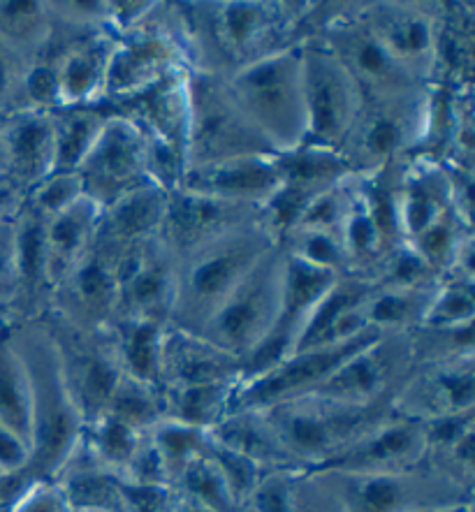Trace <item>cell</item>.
<instances>
[{"label":"cell","mask_w":475,"mask_h":512,"mask_svg":"<svg viewBox=\"0 0 475 512\" xmlns=\"http://www.w3.org/2000/svg\"><path fill=\"white\" fill-rule=\"evenodd\" d=\"M12 343L24 362L31 394V462L35 480L54 482L75 452L84 420L65 385L54 341L42 318L10 323Z\"/></svg>","instance_id":"cell-1"},{"label":"cell","mask_w":475,"mask_h":512,"mask_svg":"<svg viewBox=\"0 0 475 512\" xmlns=\"http://www.w3.org/2000/svg\"><path fill=\"white\" fill-rule=\"evenodd\" d=\"M274 246L279 241L262 218L179 255L170 327L188 334L200 332Z\"/></svg>","instance_id":"cell-2"},{"label":"cell","mask_w":475,"mask_h":512,"mask_svg":"<svg viewBox=\"0 0 475 512\" xmlns=\"http://www.w3.org/2000/svg\"><path fill=\"white\" fill-rule=\"evenodd\" d=\"M283 445L290 462L304 471L334 462L350 445L390 418L392 401L371 406H348L323 397H299L260 411Z\"/></svg>","instance_id":"cell-3"},{"label":"cell","mask_w":475,"mask_h":512,"mask_svg":"<svg viewBox=\"0 0 475 512\" xmlns=\"http://www.w3.org/2000/svg\"><path fill=\"white\" fill-rule=\"evenodd\" d=\"M221 77L232 100L276 153L290 151L304 142L302 42L255 58Z\"/></svg>","instance_id":"cell-4"},{"label":"cell","mask_w":475,"mask_h":512,"mask_svg":"<svg viewBox=\"0 0 475 512\" xmlns=\"http://www.w3.org/2000/svg\"><path fill=\"white\" fill-rule=\"evenodd\" d=\"M427 102L429 84L364 98L339 149L353 174L376 172L413 158L425 133Z\"/></svg>","instance_id":"cell-5"},{"label":"cell","mask_w":475,"mask_h":512,"mask_svg":"<svg viewBox=\"0 0 475 512\" xmlns=\"http://www.w3.org/2000/svg\"><path fill=\"white\" fill-rule=\"evenodd\" d=\"M188 102V170L276 153L232 100L221 75L188 70Z\"/></svg>","instance_id":"cell-6"},{"label":"cell","mask_w":475,"mask_h":512,"mask_svg":"<svg viewBox=\"0 0 475 512\" xmlns=\"http://www.w3.org/2000/svg\"><path fill=\"white\" fill-rule=\"evenodd\" d=\"M281 299L283 248L274 246L195 336L237 357L244 367L272 332L281 311Z\"/></svg>","instance_id":"cell-7"},{"label":"cell","mask_w":475,"mask_h":512,"mask_svg":"<svg viewBox=\"0 0 475 512\" xmlns=\"http://www.w3.org/2000/svg\"><path fill=\"white\" fill-rule=\"evenodd\" d=\"M40 318L54 341L65 385L84 424L98 420L126 376L109 332L70 325L51 311Z\"/></svg>","instance_id":"cell-8"},{"label":"cell","mask_w":475,"mask_h":512,"mask_svg":"<svg viewBox=\"0 0 475 512\" xmlns=\"http://www.w3.org/2000/svg\"><path fill=\"white\" fill-rule=\"evenodd\" d=\"M330 487L341 512H413L420 508L473 503V492L429 466L392 475L313 471Z\"/></svg>","instance_id":"cell-9"},{"label":"cell","mask_w":475,"mask_h":512,"mask_svg":"<svg viewBox=\"0 0 475 512\" xmlns=\"http://www.w3.org/2000/svg\"><path fill=\"white\" fill-rule=\"evenodd\" d=\"M306 135L302 144L339 151L362 107V91L318 38L302 40Z\"/></svg>","instance_id":"cell-10"},{"label":"cell","mask_w":475,"mask_h":512,"mask_svg":"<svg viewBox=\"0 0 475 512\" xmlns=\"http://www.w3.org/2000/svg\"><path fill=\"white\" fill-rule=\"evenodd\" d=\"M418 367L411 332L380 334L376 341L341 364L313 397L348 406H371L392 401L399 387ZM309 397V394H306Z\"/></svg>","instance_id":"cell-11"},{"label":"cell","mask_w":475,"mask_h":512,"mask_svg":"<svg viewBox=\"0 0 475 512\" xmlns=\"http://www.w3.org/2000/svg\"><path fill=\"white\" fill-rule=\"evenodd\" d=\"M380 334L383 332L369 329V332L355 336L350 341L336 343V346L297 350V353L288 355L279 364H274L272 369L241 380L232 408L262 411V408L313 394L343 362L350 360L357 350L369 346L371 341H376Z\"/></svg>","instance_id":"cell-12"},{"label":"cell","mask_w":475,"mask_h":512,"mask_svg":"<svg viewBox=\"0 0 475 512\" xmlns=\"http://www.w3.org/2000/svg\"><path fill=\"white\" fill-rule=\"evenodd\" d=\"M105 246L112 251L114 276L119 285L116 318H149L170 325L177 288V258L170 248L160 237L140 244Z\"/></svg>","instance_id":"cell-13"},{"label":"cell","mask_w":475,"mask_h":512,"mask_svg":"<svg viewBox=\"0 0 475 512\" xmlns=\"http://www.w3.org/2000/svg\"><path fill=\"white\" fill-rule=\"evenodd\" d=\"M77 172L84 181V195L100 209L109 207L130 190L149 184L140 126L114 112Z\"/></svg>","instance_id":"cell-14"},{"label":"cell","mask_w":475,"mask_h":512,"mask_svg":"<svg viewBox=\"0 0 475 512\" xmlns=\"http://www.w3.org/2000/svg\"><path fill=\"white\" fill-rule=\"evenodd\" d=\"M181 68H188L184 51L167 28L163 3H158L142 28L116 42L105 102L126 100Z\"/></svg>","instance_id":"cell-15"},{"label":"cell","mask_w":475,"mask_h":512,"mask_svg":"<svg viewBox=\"0 0 475 512\" xmlns=\"http://www.w3.org/2000/svg\"><path fill=\"white\" fill-rule=\"evenodd\" d=\"M364 19L390 56L418 84H434L436 3H362Z\"/></svg>","instance_id":"cell-16"},{"label":"cell","mask_w":475,"mask_h":512,"mask_svg":"<svg viewBox=\"0 0 475 512\" xmlns=\"http://www.w3.org/2000/svg\"><path fill=\"white\" fill-rule=\"evenodd\" d=\"M47 311L82 329H107L114 323L119 311V285L109 246L98 239L93 241L84 258L51 292Z\"/></svg>","instance_id":"cell-17"},{"label":"cell","mask_w":475,"mask_h":512,"mask_svg":"<svg viewBox=\"0 0 475 512\" xmlns=\"http://www.w3.org/2000/svg\"><path fill=\"white\" fill-rule=\"evenodd\" d=\"M392 408L420 422L475 411V355L415 367L394 394Z\"/></svg>","instance_id":"cell-18"},{"label":"cell","mask_w":475,"mask_h":512,"mask_svg":"<svg viewBox=\"0 0 475 512\" xmlns=\"http://www.w3.org/2000/svg\"><path fill=\"white\" fill-rule=\"evenodd\" d=\"M427 462L425 422L392 413L360 441L318 471L355 475H392L422 468Z\"/></svg>","instance_id":"cell-19"},{"label":"cell","mask_w":475,"mask_h":512,"mask_svg":"<svg viewBox=\"0 0 475 512\" xmlns=\"http://www.w3.org/2000/svg\"><path fill=\"white\" fill-rule=\"evenodd\" d=\"M265 218L260 207H248L218 197L174 190L167 195V211L160 241L170 248L174 258L184 255L207 241L223 237L232 230L246 228Z\"/></svg>","instance_id":"cell-20"},{"label":"cell","mask_w":475,"mask_h":512,"mask_svg":"<svg viewBox=\"0 0 475 512\" xmlns=\"http://www.w3.org/2000/svg\"><path fill=\"white\" fill-rule=\"evenodd\" d=\"M116 114L135 121L144 135L156 137L186 153L190 133V102H188V68H181L158 84L149 86L126 100L109 102Z\"/></svg>","instance_id":"cell-21"},{"label":"cell","mask_w":475,"mask_h":512,"mask_svg":"<svg viewBox=\"0 0 475 512\" xmlns=\"http://www.w3.org/2000/svg\"><path fill=\"white\" fill-rule=\"evenodd\" d=\"M0 133H3L5 174L26 193L54 172L56 144L51 112L17 109L0 116Z\"/></svg>","instance_id":"cell-22"},{"label":"cell","mask_w":475,"mask_h":512,"mask_svg":"<svg viewBox=\"0 0 475 512\" xmlns=\"http://www.w3.org/2000/svg\"><path fill=\"white\" fill-rule=\"evenodd\" d=\"M14 265H17V295L7 323L45 316L51 299L47 218L26 204L14 218Z\"/></svg>","instance_id":"cell-23"},{"label":"cell","mask_w":475,"mask_h":512,"mask_svg":"<svg viewBox=\"0 0 475 512\" xmlns=\"http://www.w3.org/2000/svg\"><path fill=\"white\" fill-rule=\"evenodd\" d=\"M181 188L262 209L281 188V177L274 156H251L188 170Z\"/></svg>","instance_id":"cell-24"},{"label":"cell","mask_w":475,"mask_h":512,"mask_svg":"<svg viewBox=\"0 0 475 512\" xmlns=\"http://www.w3.org/2000/svg\"><path fill=\"white\" fill-rule=\"evenodd\" d=\"M397 200L401 237L411 241L452 211V190L445 165L418 156L404 160L399 165Z\"/></svg>","instance_id":"cell-25"},{"label":"cell","mask_w":475,"mask_h":512,"mask_svg":"<svg viewBox=\"0 0 475 512\" xmlns=\"http://www.w3.org/2000/svg\"><path fill=\"white\" fill-rule=\"evenodd\" d=\"M119 38L109 31L70 42L56 56L61 107H82L105 102L109 65Z\"/></svg>","instance_id":"cell-26"},{"label":"cell","mask_w":475,"mask_h":512,"mask_svg":"<svg viewBox=\"0 0 475 512\" xmlns=\"http://www.w3.org/2000/svg\"><path fill=\"white\" fill-rule=\"evenodd\" d=\"M369 290L371 283L360 279V276H339L330 292L311 311L292 353L309 348L336 346V343L350 341L355 336L369 332L362 316V302Z\"/></svg>","instance_id":"cell-27"},{"label":"cell","mask_w":475,"mask_h":512,"mask_svg":"<svg viewBox=\"0 0 475 512\" xmlns=\"http://www.w3.org/2000/svg\"><path fill=\"white\" fill-rule=\"evenodd\" d=\"M241 378L244 367L237 357L223 353L200 336L167 327L160 362V390Z\"/></svg>","instance_id":"cell-28"},{"label":"cell","mask_w":475,"mask_h":512,"mask_svg":"<svg viewBox=\"0 0 475 512\" xmlns=\"http://www.w3.org/2000/svg\"><path fill=\"white\" fill-rule=\"evenodd\" d=\"M167 190L156 184H144L121 195L102 209L95 239L112 246L140 244L160 237L167 211Z\"/></svg>","instance_id":"cell-29"},{"label":"cell","mask_w":475,"mask_h":512,"mask_svg":"<svg viewBox=\"0 0 475 512\" xmlns=\"http://www.w3.org/2000/svg\"><path fill=\"white\" fill-rule=\"evenodd\" d=\"M241 512H341L330 487L313 471H265Z\"/></svg>","instance_id":"cell-30"},{"label":"cell","mask_w":475,"mask_h":512,"mask_svg":"<svg viewBox=\"0 0 475 512\" xmlns=\"http://www.w3.org/2000/svg\"><path fill=\"white\" fill-rule=\"evenodd\" d=\"M436 72L434 84L469 89L475 61V12L469 3H436Z\"/></svg>","instance_id":"cell-31"},{"label":"cell","mask_w":475,"mask_h":512,"mask_svg":"<svg viewBox=\"0 0 475 512\" xmlns=\"http://www.w3.org/2000/svg\"><path fill=\"white\" fill-rule=\"evenodd\" d=\"M427 462L431 471L457 482L466 492L475 485V411L425 422Z\"/></svg>","instance_id":"cell-32"},{"label":"cell","mask_w":475,"mask_h":512,"mask_svg":"<svg viewBox=\"0 0 475 512\" xmlns=\"http://www.w3.org/2000/svg\"><path fill=\"white\" fill-rule=\"evenodd\" d=\"M102 209L89 197H82L72 207L47 221V260H49V279L51 292L63 276L84 258L95 241Z\"/></svg>","instance_id":"cell-33"},{"label":"cell","mask_w":475,"mask_h":512,"mask_svg":"<svg viewBox=\"0 0 475 512\" xmlns=\"http://www.w3.org/2000/svg\"><path fill=\"white\" fill-rule=\"evenodd\" d=\"M209 438L221 448L237 452L248 462L258 464L265 471L276 468H297L285 455L279 438L269 427L265 415L251 408H232L225 418L209 431ZM304 471V468H302Z\"/></svg>","instance_id":"cell-34"},{"label":"cell","mask_w":475,"mask_h":512,"mask_svg":"<svg viewBox=\"0 0 475 512\" xmlns=\"http://www.w3.org/2000/svg\"><path fill=\"white\" fill-rule=\"evenodd\" d=\"M167 327L170 325L149 318H116L107 327L128 378L160 390V362Z\"/></svg>","instance_id":"cell-35"},{"label":"cell","mask_w":475,"mask_h":512,"mask_svg":"<svg viewBox=\"0 0 475 512\" xmlns=\"http://www.w3.org/2000/svg\"><path fill=\"white\" fill-rule=\"evenodd\" d=\"M274 165L279 170L283 186L311 197L353 177V170H350L348 160L341 156V151L313 144H299L290 151L274 153Z\"/></svg>","instance_id":"cell-36"},{"label":"cell","mask_w":475,"mask_h":512,"mask_svg":"<svg viewBox=\"0 0 475 512\" xmlns=\"http://www.w3.org/2000/svg\"><path fill=\"white\" fill-rule=\"evenodd\" d=\"M241 380L204 383L186 387H163V420L211 431L232 411V401Z\"/></svg>","instance_id":"cell-37"},{"label":"cell","mask_w":475,"mask_h":512,"mask_svg":"<svg viewBox=\"0 0 475 512\" xmlns=\"http://www.w3.org/2000/svg\"><path fill=\"white\" fill-rule=\"evenodd\" d=\"M438 285L429 288H378L371 285L362 302V316L376 332H413L422 323L436 295Z\"/></svg>","instance_id":"cell-38"},{"label":"cell","mask_w":475,"mask_h":512,"mask_svg":"<svg viewBox=\"0 0 475 512\" xmlns=\"http://www.w3.org/2000/svg\"><path fill=\"white\" fill-rule=\"evenodd\" d=\"M114 109L109 102L82 107H61L51 112L56 144V170H77L98 140Z\"/></svg>","instance_id":"cell-39"},{"label":"cell","mask_w":475,"mask_h":512,"mask_svg":"<svg viewBox=\"0 0 475 512\" xmlns=\"http://www.w3.org/2000/svg\"><path fill=\"white\" fill-rule=\"evenodd\" d=\"M54 35V17L42 0H5L0 3V42L26 61L45 56Z\"/></svg>","instance_id":"cell-40"},{"label":"cell","mask_w":475,"mask_h":512,"mask_svg":"<svg viewBox=\"0 0 475 512\" xmlns=\"http://www.w3.org/2000/svg\"><path fill=\"white\" fill-rule=\"evenodd\" d=\"M0 424L31 445V394L24 362L12 343L10 323H0Z\"/></svg>","instance_id":"cell-41"},{"label":"cell","mask_w":475,"mask_h":512,"mask_svg":"<svg viewBox=\"0 0 475 512\" xmlns=\"http://www.w3.org/2000/svg\"><path fill=\"white\" fill-rule=\"evenodd\" d=\"M140 441V431L130 429L128 424L119 422L107 413L100 415L98 420L84 424L82 431V445L89 452V457L102 471L116 475L119 480L126 475Z\"/></svg>","instance_id":"cell-42"},{"label":"cell","mask_w":475,"mask_h":512,"mask_svg":"<svg viewBox=\"0 0 475 512\" xmlns=\"http://www.w3.org/2000/svg\"><path fill=\"white\" fill-rule=\"evenodd\" d=\"M172 489L207 512H241L223 473L218 471L216 462L211 459L207 445H204L200 455H195L186 464Z\"/></svg>","instance_id":"cell-43"},{"label":"cell","mask_w":475,"mask_h":512,"mask_svg":"<svg viewBox=\"0 0 475 512\" xmlns=\"http://www.w3.org/2000/svg\"><path fill=\"white\" fill-rule=\"evenodd\" d=\"M473 239V225L464 223L455 211L438 218L436 223H431L425 232H420L418 237L406 241L415 253L425 260V265L434 272L438 279H445L448 272L455 265L457 255L462 253V248Z\"/></svg>","instance_id":"cell-44"},{"label":"cell","mask_w":475,"mask_h":512,"mask_svg":"<svg viewBox=\"0 0 475 512\" xmlns=\"http://www.w3.org/2000/svg\"><path fill=\"white\" fill-rule=\"evenodd\" d=\"M107 415H112L130 429L149 431L165 418L163 415V397H160L158 387L137 383V380L123 376L119 390L114 392L109 401Z\"/></svg>","instance_id":"cell-45"},{"label":"cell","mask_w":475,"mask_h":512,"mask_svg":"<svg viewBox=\"0 0 475 512\" xmlns=\"http://www.w3.org/2000/svg\"><path fill=\"white\" fill-rule=\"evenodd\" d=\"M146 434L151 436L153 445H156L160 457H163L165 471L170 475V489L190 459L200 455L209 441V431L188 427V424H179L172 420H160Z\"/></svg>","instance_id":"cell-46"},{"label":"cell","mask_w":475,"mask_h":512,"mask_svg":"<svg viewBox=\"0 0 475 512\" xmlns=\"http://www.w3.org/2000/svg\"><path fill=\"white\" fill-rule=\"evenodd\" d=\"M279 246L288 255H295V258L306 262V265H313L334 274L348 272L346 251H343L341 237H336V234L295 228L285 234Z\"/></svg>","instance_id":"cell-47"},{"label":"cell","mask_w":475,"mask_h":512,"mask_svg":"<svg viewBox=\"0 0 475 512\" xmlns=\"http://www.w3.org/2000/svg\"><path fill=\"white\" fill-rule=\"evenodd\" d=\"M411 339L418 367L475 355L473 323L459 327H418L411 332Z\"/></svg>","instance_id":"cell-48"},{"label":"cell","mask_w":475,"mask_h":512,"mask_svg":"<svg viewBox=\"0 0 475 512\" xmlns=\"http://www.w3.org/2000/svg\"><path fill=\"white\" fill-rule=\"evenodd\" d=\"M475 283L445 279L438 283L436 295L420 327H459L475 320Z\"/></svg>","instance_id":"cell-49"},{"label":"cell","mask_w":475,"mask_h":512,"mask_svg":"<svg viewBox=\"0 0 475 512\" xmlns=\"http://www.w3.org/2000/svg\"><path fill=\"white\" fill-rule=\"evenodd\" d=\"M84 197V181L77 170H56L26 193V207L42 218H54Z\"/></svg>","instance_id":"cell-50"},{"label":"cell","mask_w":475,"mask_h":512,"mask_svg":"<svg viewBox=\"0 0 475 512\" xmlns=\"http://www.w3.org/2000/svg\"><path fill=\"white\" fill-rule=\"evenodd\" d=\"M350 197H353V177L343 179L341 184H334L332 188H327L313 197L309 207L304 209L302 218H299L297 228L330 232L341 237L343 221H346L350 207Z\"/></svg>","instance_id":"cell-51"},{"label":"cell","mask_w":475,"mask_h":512,"mask_svg":"<svg viewBox=\"0 0 475 512\" xmlns=\"http://www.w3.org/2000/svg\"><path fill=\"white\" fill-rule=\"evenodd\" d=\"M24 109L56 112L61 109L56 56H42L28 65L24 79Z\"/></svg>","instance_id":"cell-52"},{"label":"cell","mask_w":475,"mask_h":512,"mask_svg":"<svg viewBox=\"0 0 475 512\" xmlns=\"http://www.w3.org/2000/svg\"><path fill=\"white\" fill-rule=\"evenodd\" d=\"M207 450L211 459H214L218 471L223 473L225 482H228L232 496H235L237 503H239V510L244 508V503L248 501V496L253 494L255 485H258L262 473H265V468H260L258 464L248 462L237 452H232L228 448H221V445H216L214 441L209 438L207 443Z\"/></svg>","instance_id":"cell-53"},{"label":"cell","mask_w":475,"mask_h":512,"mask_svg":"<svg viewBox=\"0 0 475 512\" xmlns=\"http://www.w3.org/2000/svg\"><path fill=\"white\" fill-rule=\"evenodd\" d=\"M31 61L0 42V116L24 109V79Z\"/></svg>","instance_id":"cell-54"},{"label":"cell","mask_w":475,"mask_h":512,"mask_svg":"<svg viewBox=\"0 0 475 512\" xmlns=\"http://www.w3.org/2000/svg\"><path fill=\"white\" fill-rule=\"evenodd\" d=\"M17 295V265H14V218L0 223V320H10Z\"/></svg>","instance_id":"cell-55"},{"label":"cell","mask_w":475,"mask_h":512,"mask_svg":"<svg viewBox=\"0 0 475 512\" xmlns=\"http://www.w3.org/2000/svg\"><path fill=\"white\" fill-rule=\"evenodd\" d=\"M158 3L153 0H107L109 33L116 38H126L146 24Z\"/></svg>","instance_id":"cell-56"},{"label":"cell","mask_w":475,"mask_h":512,"mask_svg":"<svg viewBox=\"0 0 475 512\" xmlns=\"http://www.w3.org/2000/svg\"><path fill=\"white\" fill-rule=\"evenodd\" d=\"M70 503L56 482L35 480L12 512H68Z\"/></svg>","instance_id":"cell-57"},{"label":"cell","mask_w":475,"mask_h":512,"mask_svg":"<svg viewBox=\"0 0 475 512\" xmlns=\"http://www.w3.org/2000/svg\"><path fill=\"white\" fill-rule=\"evenodd\" d=\"M31 462V445L0 424V468L5 471H26Z\"/></svg>","instance_id":"cell-58"},{"label":"cell","mask_w":475,"mask_h":512,"mask_svg":"<svg viewBox=\"0 0 475 512\" xmlns=\"http://www.w3.org/2000/svg\"><path fill=\"white\" fill-rule=\"evenodd\" d=\"M26 190L14 184L7 174H0V223L12 221L24 209Z\"/></svg>","instance_id":"cell-59"},{"label":"cell","mask_w":475,"mask_h":512,"mask_svg":"<svg viewBox=\"0 0 475 512\" xmlns=\"http://www.w3.org/2000/svg\"><path fill=\"white\" fill-rule=\"evenodd\" d=\"M413 512H473V503H455V506H436V508H420Z\"/></svg>","instance_id":"cell-60"},{"label":"cell","mask_w":475,"mask_h":512,"mask_svg":"<svg viewBox=\"0 0 475 512\" xmlns=\"http://www.w3.org/2000/svg\"><path fill=\"white\" fill-rule=\"evenodd\" d=\"M0 174H5V151H3V133H0Z\"/></svg>","instance_id":"cell-61"},{"label":"cell","mask_w":475,"mask_h":512,"mask_svg":"<svg viewBox=\"0 0 475 512\" xmlns=\"http://www.w3.org/2000/svg\"><path fill=\"white\" fill-rule=\"evenodd\" d=\"M0 323H3V320H0Z\"/></svg>","instance_id":"cell-62"}]
</instances>
